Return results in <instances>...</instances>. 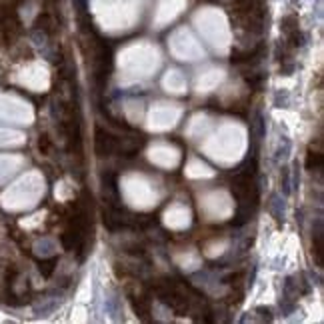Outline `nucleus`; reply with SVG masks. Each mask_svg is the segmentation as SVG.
<instances>
[{"label": "nucleus", "mask_w": 324, "mask_h": 324, "mask_svg": "<svg viewBox=\"0 0 324 324\" xmlns=\"http://www.w3.org/2000/svg\"><path fill=\"white\" fill-rule=\"evenodd\" d=\"M118 150H120V140L114 134H110L108 130L98 126L94 130V152L98 156H110Z\"/></svg>", "instance_id": "1"}, {"label": "nucleus", "mask_w": 324, "mask_h": 324, "mask_svg": "<svg viewBox=\"0 0 324 324\" xmlns=\"http://www.w3.org/2000/svg\"><path fill=\"white\" fill-rule=\"evenodd\" d=\"M50 2H56V0H50Z\"/></svg>", "instance_id": "10"}, {"label": "nucleus", "mask_w": 324, "mask_h": 324, "mask_svg": "<svg viewBox=\"0 0 324 324\" xmlns=\"http://www.w3.org/2000/svg\"><path fill=\"white\" fill-rule=\"evenodd\" d=\"M128 298H130V306L134 310V314L142 320V322H150V314H152V306H150V298L142 292H136L132 294L128 292Z\"/></svg>", "instance_id": "2"}, {"label": "nucleus", "mask_w": 324, "mask_h": 324, "mask_svg": "<svg viewBox=\"0 0 324 324\" xmlns=\"http://www.w3.org/2000/svg\"><path fill=\"white\" fill-rule=\"evenodd\" d=\"M324 162V154H322V146H320V140L316 146H310L306 150V160H304V166L308 170H320Z\"/></svg>", "instance_id": "4"}, {"label": "nucleus", "mask_w": 324, "mask_h": 324, "mask_svg": "<svg viewBox=\"0 0 324 324\" xmlns=\"http://www.w3.org/2000/svg\"><path fill=\"white\" fill-rule=\"evenodd\" d=\"M56 264H58V258L40 260V262H38V270H40V274H42L44 278H50L52 272H54V268H56Z\"/></svg>", "instance_id": "7"}, {"label": "nucleus", "mask_w": 324, "mask_h": 324, "mask_svg": "<svg viewBox=\"0 0 324 324\" xmlns=\"http://www.w3.org/2000/svg\"><path fill=\"white\" fill-rule=\"evenodd\" d=\"M280 28H282V33L286 34V36H290V34H294L296 30H300L298 16H294V14L284 16V18H282V22H280Z\"/></svg>", "instance_id": "6"}, {"label": "nucleus", "mask_w": 324, "mask_h": 324, "mask_svg": "<svg viewBox=\"0 0 324 324\" xmlns=\"http://www.w3.org/2000/svg\"><path fill=\"white\" fill-rule=\"evenodd\" d=\"M38 148H40L42 154H50V150H52V138H50L48 134H40V138H38Z\"/></svg>", "instance_id": "8"}, {"label": "nucleus", "mask_w": 324, "mask_h": 324, "mask_svg": "<svg viewBox=\"0 0 324 324\" xmlns=\"http://www.w3.org/2000/svg\"><path fill=\"white\" fill-rule=\"evenodd\" d=\"M34 26H36V30H42V33L48 34V36H54V34L58 33V20H56V16L50 14V12L38 14L36 20H34Z\"/></svg>", "instance_id": "3"}, {"label": "nucleus", "mask_w": 324, "mask_h": 324, "mask_svg": "<svg viewBox=\"0 0 324 324\" xmlns=\"http://www.w3.org/2000/svg\"><path fill=\"white\" fill-rule=\"evenodd\" d=\"M256 312L262 314V316H260L262 320H272V316H270V310H268V308H262V306H260V308H256Z\"/></svg>", "instance_id": "9"}, {"label": "nucleus", "mask_w": 324, "mask_h": 324, "mask_svg": "<svg viewBox=\"0 0 324 324\" xmlns=\"http://www.w3.org/2000/svg\"><path fill=\"white\" fill-rule=\"evenodd\" d=\"M322 248H324L322 222L318 220V222H316V228H314V236H312V254H314L318 266H322Z\"/></svg>", "instance_id": "5"}]
</instances>
